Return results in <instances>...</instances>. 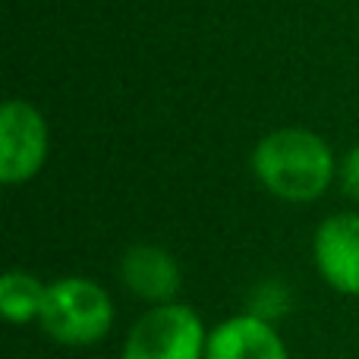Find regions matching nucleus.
Wrapping results in <instances>:
<instances>
[{
  "instance_id": "obj_4",
  "label": "nucleus",
  "mask_w": 359,
  "mask_h": 359,
  "mask_svg": "<svg viewBox=\"0 0 359 359\" xmlns=\"http://www.w3.org/2000/svg\"><path fill=\"white\" fill-rule=\"evenodd\" d=\"M48 158V126L29 101H6L0 111V180L6 186L25 183Z\"/></svg>"
},
{
  "instance_id": "obj_3",
  "label": "nucleus",
  "mask_w": 359,
  "mask_h": 359,
  "mask_svg": "<svg viewBox=\"0 0 359 359\" xmlns=\"http://www.w3.org/2000/svg\"><path fill=\"white\" fill-rule=\"evenodd\" d=\"M208 331L192 306H151L123 344L120 359H205Z\"/></svg>"
},
{
  "instance_id": "obj_2",
  "label": "nucleus",
  "mask_w": 359,
  "mask_h": 359,
  "mask_svg": "<svg viewBox=\"0 0 359 359\" xmlns=\"http://www.w3.org/2000/svg\"><path fill=\"white\" fill-rule=\"evenodd\" d=\"M44 334L67 347H88L107 337L114 325V303L88 278H60L48 287L44 309L38 316Z\"/></svg>"
},
{
  "instance_id": "obj_7",
  "label": "nucleus",
  "mask_w": 359,
  "mask_h": 359,
  "mask_svg": "<svg viewBox=\"0 0 359 359\" xmlns=\"http://www.w3.org/2000/svg\"><path fill=\"white\" fill-rule=\"evenodd\" d=\"M120 278L139 299L155 306L174 303L180 290V265L161 246H133L120 262Z\"/></svg>"
},
{
  "instance_id": "obj_9",
  "label": "nucleus",
  "mask_w": 359,
  "mask_h": 359,
  "mask_svg": "<svg viewBox=\"0 0 359 359\" xmlns=\"http://www.w3.org/2000/svg\"><path fill=\"white\" fill-rule=\"evenodd\" d=\"M287 309H290V290H287L284 284H278V280L259 284L252 290V297H249V312L265 318V322H274V318L287 316Z\"/></svg>"
},
{
  "instance_id": "obj_8",
  "label": "nucleus",
  "mask_w": 359,
  "mask_h": 359,
  "mask_svg": "<svg viewBox=\"0 0 359 359\" xmlns=\"http://www.w3.org/2000/svg\"><path fill=\"white\" fill-rule=\"evenodd\" d=\"M44 297H48V287L35 274L10 271L0 280V312L13 325L38 322V316L44 309Z\"/></svg>"
},
{
  "instance_id": "obj_6",
  "label": "nucleus",
  "mask_w": 359,
  "mask_h": 359,
  "mask_svg": "<svg viewBox=\"0 0 359 359\" xmlns=\"http://www.w3.org/2000/svg\"><path fill=\"white\" fill-rule=\"evenodd\" d=\"M205 359H290L271 322L243 312L208 331Z\"/></svg>"
},
{
  "instance_id": "obj_1",
  "label": "nucleus",
  "mask_w": 359,
  "mask_h": 359,
  "mask_svg": "<svg viewBox=\"0 0 359 359\" xmlns=\"http://www.w3.org/2000/svg\"><path fill=\"white\" fill-rule=\"evenodd\" d=\"M252 170L271 196L284 202H316L334 177V158L325 139L290 126L255 145Z\"/></svg>"
},
{
  "instance_id": "obj_10",
  "label": "nucleus",
  "mask_w": 359,
  "mask_h": 359,
  "mask_svg": "<svg viewBox=\"0 0 359 359\" xmlns=\"http://www.w3.org/2000/svg\"><path fill=\"white\" fill-rule=\"evenodd\" d=\"M341 186L350 198H359V145L353 151H347L341 164Z\"/></svg>"
},
{
  "instance_id": "obj_5",
  "label": "nucleus",
  "mask_w": 359,
  "mask_h": 359,
  "mask_svg": "<svg viewBox=\"0 0 359 359\" xmlns=\"http://www.w3.org/2000/svg\"><path fill=\"white\" fill-rule=\"evenodd\" d=\"M316 268L337 293L359 297V215H334L316 233Z\"/></svg>"
}]
</instances>
